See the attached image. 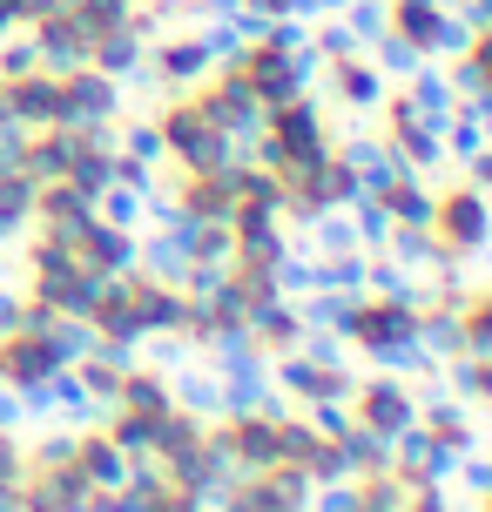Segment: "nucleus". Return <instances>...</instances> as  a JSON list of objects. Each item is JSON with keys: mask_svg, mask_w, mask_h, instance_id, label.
<instances>
[{"mask_svg": "<svg viewBox=\"0 0 492 512\" xmlns=\"http://www.w3.org/2000/svg\"><path fill=\"white\" fill-rule=\"evenodd\" d=\"M162 128V155L176 162L182 176H216V169H230V162H250V142H230L223 128L203 122V108L189 102V95H169V108L156 115Z\"/></svg>", "mask_w": 492, "mask_h": 512, "instance_id": "nucleus-1", "label": "nucleus"}, {"mask_svg": "<svg viewBox=\"0 0 492 512\" xmlns=\"http://www.w3.org/2000/svg\"><path fill=\"white\" fill-rule=\"evenodd\" d=\"M432 236H439L452 256H479V250L492 243V196H486V189H472V182H452V189H439Z\"/></svg>", "mask_w": 492, "mask_h": 512, "instance_id": "nucleus-2", "label": "nucleus"}, {"mask_svg": "<svg viewBox=\"0 0 492 512\" xmlns=\"http://www.w3.org/2000/svg\"><path fill=\"white\" fill-rule=\"evenodd\" d=\"M378 108H385V128H378V135L412 162V176H439V169H445V142H439V128L418 115L412 95H405V88H385V102H378Z\"/></svg>", "mask_w": 492, "mask_h": 512, "instance_id": "nucleus-3", "label": "nucleus"}, {"mask_svg": "<svg viewBox=\"0 0 492 512\" xmlns=\"http://www.w3.org/2000/svg\"><path fill=\"white\" fill-rule=\"evenodd\" d=\"M142 68H149V81H156L162 95H189V88H196L216 61H209L203 34H156V41H149V54H142Z\"/></svg>", "mask_w": 492, "mask_h": 512, "instance_id": "nucleus-4", "label": "nucleus"}, {"mask_svg": "<svg viewBox=\"0 0 492 512\" xmlns=\"http://www.w3.org/2000/svg\"><path fill=\"white\" fill-rule=\"evenodd\" d=\"M418 337V310H398L385 304V297H358V317H351V351H364L371 364H385L398 344H412Z\"/></svg>", "mask_w": 492, "mask_h": 512, "instance_id": "nucleus-5", "label": "nucleus"}, {"mask_svg": "<svg viewBox=\"0 0 492 512\" xmlns=\"http://www.w3.org/2000/svg\"><path fill=\"white\" fill-rule=\"evenodd\" d=\"M122 115V81L102 68H68L61 75V122L54 128H81V122H115Z\"/></svg>", "mask_w": 492, "mask_h": 512, "instance_id": "nucleus-6", "label": "nucleus"}, {"mask_svg": "<svg viewBox=\"0 0 492 512\" xmlns=\"http://www.w3.org/2000/svg\"><path fill=\"white\" fill-rule=\"evenodd\" d=\"M196 351L209 358L216 378H257V384H270V351L250 337V324H216Z\"/></svg>", "mask_w": 492, "mask_h": 512, "instance_id": "nucleus-7", "label": "nucleus"}, {"mask_svg": "<svg viewBox=\"0 0 492 512\" xmlns=\"http://www.w3.org/2000/svg\"><path fill=\"white\" fill-rule=\"evenodd\" d=\"M317 81H324V88H331V102L351 108V115H371V108L385 102V88H391V81L371 68V54H364V48L344 54V61H324V75H317Z\"/></svg>", "mask_w": 492, "mask_h": 512, "instance_id": "nucleus-8", "label": "nucleus"}, {"mask_svg": "<svg viewBox=\"0 0 492 512\" xmlns=\"http://www.w3.org/2000/svg\"><path fill=\"white\" fill-rule=\"evenodd\" d=\"M88 223H95V196H88V189H75L68 176L34 189V223H27V230H54V236H68V243H75Z\"/></svg>", "mask_w": 492, "mask_h": 512, "instance_id": "nucleus-9", "label": "nucleus"}, {"mask_svg": "<svg viewBox=\"0 0 492 512\" xmlns=\"http://www.w3.org/2000/svg\"><path fill=\"white\" fill-rule=\"evenodd\" d=\"M88 479H81L75 465H27L21 479V512H81L88 506Z\"/></svg>", "mask_w": 492, "mask_h": 512, "instance_id": "nucleus-10", "label": "nucleus"}, {"mask_svg": "<svg viewBox=\"0 0 492 512\" xmlns=\"http://www.w3.org/2000/svg\"><path fill=\"white\" fill-rule=\"evenodd\" d=\"M236 68L250 75V88H257V102H263V108H277V102H290V95H304V81H297V68H290V48H270V41H243Z\"/></svg>", "mask_w": 492, "mask_h": 512, "instance_id": "nucleus-11", "label": "nucleus"}, {"mask_svg": "<svg viewBox=\"0 0 492 512\" xmlns=\"http://www.w3.org/2000/svg\"><path fill=\"white\" fill-rule=\"evenodd\" d=\"M75 256H81V270H95V277H129L135 270V256H142V236L135 230H115V223H88V230L75 236Z\"/></svg>", "mask_w": 492, "mask_h": 512, "instance_id": "nucleus-12", "label": "nucleus"}, {"mask_svg": "<svg viewBox=\"0 0 492 512\" xmlns=\"http://www.w3.org/2000/svg\"><path fill=\"white\" fill-rule=\"evenodd\" d=\"M0 88H7V108H14L21 128H54L61 122V75H54V68H27V75L0 81Z\"/></svg>", "mask_w": 492, "mask_h": 512, "instance_id": "nucleus-13", "label": "nucleus"}, {"mask_svg": "<svg viewBox=\"0 0 492 512\" xmlns=\"http://www.w3.org/2000/svg\"><path fill=\"white\" fill-rule=\"evenodd\" d=\"M27 34H34V54H41V68H54V75H68V68H88V34L68 21V7L41 14V21L27 27Z\"/></svg>", "mask_w": 492, "mask_h": 512, "instance_id": "nucleus-14", "label": "nucleus"}, {"mask_svg": "<svg viewBox=\"0 0 492 512\" xmlns=\"http://www.w3.org/2000/svg\"><path fill=\"white\" fill-rule=\"evenodd\" d=\"M129 297H135V317H142V337L182 331V324H189V297H182V283H156V277H142V270H135Z\"/></svg>", "mask_w": 492, "mask_h": 512, "instance_id": "nucleus-15", "label": "nucleus"}, {"mask_svg": "<svg viewBox=\"0 0 492 512\" xmlns=\"http://www.w3.org/2000/svg\"><path fill=\"white\" fill-rule=\"evenodd\" d=\"M48 371H61V364H54V351H48L41 331H7L0 337V384L27 391V384H41Z\"/></svg>", "mask_w": 492, "mask_h": 512, "instance_id": "nucleus-16", "label": "nucleus"}, {"mask_svg": "<svg viewBox=\"0 0 492 512\" xmlns=\"http://www.w3.org/2000/svg\"><path fill=\"white\" fill-rule=\"evenodd\" d=\"M81 135L75 128H27V149H21V176L27 182H61L68 162H75Z\"/></svg>", "mask_w": 492, "mask_h": 512, "instance_id": "nucleus-17", "label": "nucleus"}, {"mask_svg": "<svg viewBox=\"0 0 492 512\" xmlns=\"http://www.w3.org/2000/svg\"><path fill=\"white\" fill-rule=\"evenodd\" d=\"M75 472H81L95 492H115L122 479H129V452H122V445H115L102 425H88V432L75 438Z\"/></svg>", "mask_w": 492, "mask_h": 512, "instance_id": "nucleus-18", "label": "nucleus"}, {"mask_svg": "<svg viewBox=\"0 0 492 512\" xmlns=\"http://www.w3.org/2000/svg\"><path fill=\"white\" fill-rule=\"evenodd\" d=\"M250 337L263 351H297L304 344V317H297V297H250Z\"/></svg>", "mask_w": 492, "mask_h": 512, "instance_id": "nucleus-19", "label": "nucleus"}, {"mask_svg": "<svg viewBox=\"0 0 492 512\" xmlns=\"http://www.w3.org/2000/svg\"><path fill=\"white\" fill-rule=\"evenodd\" d=\"M223 432H230V452H236V465H243V479L277 465V418L243 411V418H223Z\"/></svg>", "mask_w": 492, "mask_h": 512, "instance_id": "nucleus-20", "label": "nucleus"}, {"mask_svg": "<svg viewBox=\"0 0 492 512\" xmlns=\"http://www.w3.org/2000/svg\"><path fill=\"white\" fill-rule=\"evenodd\" d=\"M176 203L196 216V223H230L236 216V189H230V176L216 169V176H182L176 182Z\"/></svg>", "mask_w": 492, "mask_h": 512, "instance_id": "nucleus-21", "label": "nucleus"}, {"mask_svg": "<svg viewBox=\"0 0 492 512\" xmlns=\"http://www.w3.org/2000/svg\"><path fill=\"white\" fill-rule=\"evenodd\" d=\"M364 297H385V304H398V310H425L432 290H418L405 263H391V256H364Z\"/></svg>", "mask_w": 492, "mask_h": 512, "instance_id": "nucleus-22", "label": "nucleus"}, {"mask_svg": "<svg viewBox=\"0 0 492 512\" xmlns=\"http://www.w3.org/2000/svg\"><path fill=\"white\" fill-rule=\"evenodd\" d=\"M169 398H176V411H189V418H223V378H216V371L176 364V371H169Z\"/></svg>", "mask_w": 492, "mask_h": 512, "instance_id": "nucleus-23", "label": "nucleus"}, {"mask_svg": "<svg viewBox=\"0 0 492 512\" xmlns=\"http://www.w3.org/2000/svg\"><path fill=\"white\" fill-rule=\"evenodd\" d=\"M142 54H149V41H142L135 27H108L102 41L88 48V68H102V75L129 81V75H142Z\"/></svg>", "mask_w": 492, "mask_h": 512, "instance_id": "nucleus-24", "label": "nucleus"}, {"mask_svg": "<svg viewBox=\"0 0 492 512\" xmlns=\"http://www.w3.org/2000/svg\"><path fill=\"white\" fill-rule=\"evenodd\" d=\"M297 317H304V331H331V337H351V317H358V297H351V290H304V297H297Z\"/></svg>", "mask_w": 492, "mask_h": 512, "instance_id": "nucleus-25", "label": "nucleus"}, {"mask_svg": "<svg viewBox=\"0 0 492 512\" xmlns=\"http://www.w3.org/2000/svg\"><path fill=\"white\" fill-rule=\"evenodd\" d=\"M115 405L162 418V411L176 405V398H169V371H142V364H129V371H122V384H115Z\"/></svg>", "mask_w": 492, "mask_h": 512, "instance_id": "nucleus-26", "label": "nucleus"}, {"mask_svg": "<svg viewBox=\"0 0 492 512\" xmlns=\"http://www.w3.org/2000/svg\"><path fill=\"white\" fill-rule=\"evenodd\" d=\"M337 452H344V472H351V479H371V472H391V438L364 432L358 418H351V432L337 438Z\"/></svg>", "mask_w": 492, "mask_h": 512, "instance_id": "nucleus-27", "label": "nucleus"}, {"mask_svg": "<svg viewBox=\"0 0 492 512\" xmlns=\"http://www.w3.org/2000/svg\"><path fill=\"white\" fill-rule=\"evenodd\" d=\"M418 344H425V351H432L439 364L466 358V331H459V310H439V304H425V310H418Z\"/></svg>", "mask_w": 492, "mask_h": 512, "instance_id": "nucleus-28", "label": "nucleus"}, {"mask_svg": "<svg viewBox=\"0 0 492 512\" xmlns=\"http://www.w3.org/2000/svg\"><path fill=\"white\" fill-rule=\"evenodd\" d=\"M41 337H48V351H54V364H61V371H75V364L95 351V324H88V317H54Z\"/></svg>", "mask_w": 492, "mask_h": 512, "instance_id": "nucleus-29", "label": "nucleus"}, {"mask_svg": "<svg viewBox=\"0 0 492 512\" xmlns=\"http://www.w3.org/2000/svg\"><path fill=\"white\" fill-rule=\"evenodd\" d=\"M364 54H371V68H378L385 81H405V75L418 68V61H425V54H418L412 41H405V34H391V27L378 34V41H364Z\"/></svg>", "mask_w": 492, "mask_h": 512, "instance_id": "nucleus-30", "label": "nucleus"}, {"mask_svg": "<svg viewBox=\"0 0 492 512\" xmlns=\"http://www.w3.org/2000/svg\"><path fill=\"white\" fill-rule=\"evenodd\" d=\"M459 331H466V358L492 364V290H472V304L459 310Z\"/></svg>", "mask_w": 492, "mask_h": 512, "instance_id": "nucleus-31", "label": "nucleus"}, {"mask_svg": "<svg viewBox=\"0 0 492 512\" xmlns=\"http://www.w3.org/2000/svg\"><path fill=\"white\" fill-rule=\"evenodd\" d=\"M270 384L284 391V398H311V384H317V364L304 358V351H270Z\"/></svg>", "mask_w": 492, "mask_h": 512, "instance_id": "nucleus-32", "label": "nucleus"}, {"mask_svg": "<svg viewBox=\"0 0 492 512\" xmlns=\"http://www.w3.org/2000/svg\"><path fill=\"white\" fill-rule=\"evenodd\" d=\"M445 243L432 230H412V223H391V236H385V256L391 263H405V270H418V263H432Z\"/></svg>", "mask_w": 492, "mask_h": 512, "instance_id": "nucleus-33", "label": "nucleus"}, {"mask_svg": "<svg viewBox=\"0 0 492 512\" xmlns=\"http://www.w3.org/2000/svg\"><path fill=\"white\" fill-rule=\"evenodd\" d=\"M263 479H270V492H277V506L284 512H311V492H317V479L311 472H304V465H270V472H263Z\"/></svg>", "mask_w": 492, "mask_h": 512, "instance_id": "nucleus-34", "label": "nucleus"}, {"mask_svg": "<svg viewBox=\"0 0 492 512\" xmlns=\"http://www.w3.org/2000/svg\"><path fill=\"white\" fill-rule=\"evenodd\" d=\"M351 230H358V250L364 256H385V236H391V216L378 196H358L351 203Z\"/></svg>", "mask_w": 492, "mask_h": 512, "instance_id": "nucleus-35", "label": "nucleus"}, {"mask_svg": "<svg viewBox=\"0 0 492 512\" xmlns=\"http://www.w3.org/2000/svg\"><path fill=\"white\" fill-rule=\"evenodd\" d=\"M68 182H75V189H88V196H102L108 182H115V149H75Z\"/></svg>", "mask_w": 492, "mask_h": 512, "instance_id": "nucleus-36", "label": "nucleus"}, {"mask_svg": "<svg viewBox=\"0 0 492 512\" xmlns=\"http://www.w3.org/2000/svg\"><path fill=\"white\" fill-rule=\"evenodd\" d=\"M189 304H196V297H189ZM203 310L216 317V324H243V317H250V283H243V277H223L203 297Z\"/></svg>", "mask_w": 492, "mask_h": 512, "instance_id": "nucleus-37", "label": "nucleus"}, {"mask_svg": "<svg viewBox=\"0 0 492 512\" xmlns=\"http://www.w3.org/2000/svg\"><path fill=\"white\" fill-rule=\"evenodd\" d=\"M75 378H81V391H88L95 405H115V384H122V364H115V358H102V351H88V358L75 364Z\"/></svg>", "mask_w": 492, "mask_h": 512, "instance_id": "nucleus-38", "label": "nucleus"}, {"mask_svg": "<svg viewBox=\"0 0 492 512\" xmlns=\"http://www.w3.org/2000/svg\"><path fill=\"white\" fill-rule=\"evenodd\" d=\"M317 189H324V203H331V209H351L364 196V176L351 169V162H337V155H331V162L317 169Z\"/></svg>", "mask_w": 492, "mask_h": 512, "instance_id": "nucleus-39", "label": "nucleus"}, {"mask_svg": "<svg viewBox=\"0 0 492 512\" xmlns=\"http://www.w3.org/2000/svg\"><path fill=\"white\" fill-rule=\"evenodd\" d=\"M95 216H102V223H115V230H142V196H135V189H122V182H108L102 196H95Z\"/></svg>", "mask_w": 492, "mask_h": 512, "instance_id": "nucleus-40", "label": "nucleus"}, {"mask_svg": "<svg viewBox=\"0 0 492 512\" xmlns=\"http://www.w3.org/2000/svg\"><path fill=\"white\" fill-rule=\"evenodd\" d=\"M331 155H337V162H351V169L364 176V169H378V162L391 155V142L378 135V128H364V135H344V142H331Z\"/></svg>", "mask_w": 492, "mask_h": 512, "instance_id": "nucleus-41", "label": "nucleus"}, {"mask_svg": "<svg viewBox=\"0 0 492 512\" xmlns=\"http://www.w3.org/2000/svg\"><path fill=\"white\" fill-rule=\"evenodd\" d=\"M311 452H317L311 418H304V411H290V418H277V459H284V465H304Z\"/></svg>", "mask_w": 492, "mask_h": 512, "instance_id": "nucleus-42", "label": "nucleus"}, {"mask_svg": "<svg viewBox=\"0 0 492 512\" xmlns=\"http://www.w3.org/2000/svg\"><path fill=\"white\" fill-rule=\"evenodd\" d=\"M115 149L135 155V162H156V169L169 162V155H162V128L156 122H122V128H115Z\"/></svg>", "mask_w": 492, "mask_h": 512, "instance_id": "nucleus-43", "label": "nucleus"}, {"mask_svg": "<svg viewBox=\"0 0 492 512\" xmlns=\"http://www.w3.org/2000/svg\"><path fill=\"white\" fill-rule=\"evenodd\" d=\"M34 189H41V182H27L21 169H0V216H14V223H34Z\"/></svg>", "mask_w": 492, "mask_h": 512, "instance_id": "nucleus-44", "label": "nucleus"}, {"mask_svg": "<svg viewBox=\"0 0 492 512\" xmlns=\"http://www.w3.org/2000/svg\"><path fill=\"white\" fill-rule=\"evenodd\" d=\"M311 41H317V54L324 61H344V54H358L364 41L344 27V14H317V27H311Z\"/></svg>", "mask_w": 492, "mask_h": 512, "instance_id": "nucleus-45", "label": "nucleus"}, {"mask_svg": "<svg viewBox=\"0 0 492 512\" xmlns=\"http://www.w3.org/2000/svg\"><path fill=\"white\" fill-rule=\"evenodd\" d=\"M277 290H284V297L317 290V256L311 250H284V256H277Z\"/></svg>", "mask_w": 492, "mask_h": 512, "instance_id": "nucleus-46", "label": "nucleus"}, {"mask_svg": "<svg viewBox=\"0 0 492 512\" xmlns=\"http://www.w3.org/2000/svg\"><path fill=\"white\" fill-rule=\"evenodd\" d=\"M27 68H41V54H34V34L14 27V34H0V81L27 75Z\"/></svg>", "mask_w": 492, "mask_h": 512, "instance_id": "nucleus-47", "label": "nucleus"}, {"mask_svg": "<svg viewBox=\"0 0 492 512\" xmlns=\"http://www.w3.org/2000/svg\"><path fill=\"white\" fill-rule=\"evenodd\" d=\"M75 425H68V432H48L41 438V445H27V465H75Z\"/></svg>", "mask_w": 492, "mask_h": 512, "instance_id": "nucleus-48", "label": "nucleus"}, {"mask_svg": "<svg viewBox=\"0 0 492 512\" xmlns=\"http://www.w3.org/2000/svg\"><path fill=\"white\" fill-rule=\"evenodd\" d=\"M129 492H142V499H156V492H169V472H162V459H129V479H122Z\"/></svg>", "mask_w": 492, "mask_h": 512, "instance_id": "nucleus-49", "label": "nucleus"}, {"mask_svg": "<svg viewBox=\"0 0 492 512\" xmlns=\"http://www.w3.org/2000/svg\"><path fill=\"white\" fill-rule=\"evenodd\" d=\"M297 351H304L317 371H337V364H344V337H331V331H304V344H297Z\"/></svg>", "mask_w": 492, "mask_h": 512, "instance_id": "nucleus-50", "label": "nucleus"}, {"mask_svg": "<svg viewBox=\"0 0 492 512\" xmlns=\"http://www.w3.org/2000/svg\"><path fill=\"white\" fill-rule=\"evenodd\" d=\"M459 459H466V452H445L439 438H432V445H425V459H418V472H425L432 486H445V479H459Z\"/></svg>", "mask_w": 492, "mask_h": 512, "instance_id": "nucleus-51", "label": "nucleus"}, {"mask_svg": "<svg viewBox=\"0 0 492 512\" xmlns=\"http://www.w3.org/2000/svg\"><path fill=\"white\" fill-rule=\"evenodd\" d=\"M27 479V445L21 432H0V486H21Z\"/></svg>", "mask_w": 492, "mask_h": 512, "instance_id": "nucleus-52", "label": "nucleus"}, {"mask_svg": "<svg viewBox=\"0 0 492 512\" xmlns=\"http://www.w3.org/2000/svg\"><path fill=\"white\" fill-rule=\"evenodd\" d=\"M459 479H466L472 499H486V492H492V459H486V452H466V459H459Z\"/></svg>", "mask_w": 492, "mask_h": 512, "instance_id": "nucleus-53", "label": "nucleus"}, {"mask_svg": "<svg viewBox=\"0 0 492 512\" xmlns=\"http://www.w3.org/2000/svg\"><path fill=\"white\" fill-rule=\"evenodd\" d=\"M149 512H209V499H203V492L169 486V492H156V499H149Z\"/></svg>", "mask_w": 492, "mask_h": 512, "instance_id": "nucleus-54", "label": "nucleus"}, {"mask_svg": "<svg viewBox=\"0 0 492 512\" xmlns=\"http://www.w3.org/2000/svg\"><path fill=\"white\" fill-rule=\"evenodd\" d=\"M290 68H297V81H304V88H317V75H324V54H317V41H297V48H290Z\"/></svg>", "mask_w": 492, "mask_h": 512, "instance_id": "nucleus-55", "label": "nucleus"}, {"mask_svg": "<svg viewBox=\"0 0 492 512\" xmlns=\"http://www.w3.org/2000/svg\"><path fill=\"white\" fill-rule=\"evenodd\" d=\"M95 512H149V499L129 486H115V492H95Z\"/></svg>", "mask_w": 492, "mask_h": 512, "instance_id": "nucleus-56", "label": "nucleus"}, {"mask_svg": "<svg viewBox=\"0 0 492 512\" xmlns=\"http://www.w3.org/2000/svg\"><path fill=\"white\" fill-rule=\"evenodd\" d=\"M459 169H466V182H472V189H486V196H492V142H486L479 155H472V162H459Z\"/></svg>", "mask_w": 492, "mask_h": 512, "instance_id": "nucleus-57", "label": "nucleus"}, {"mask_svg": "<svg viewBox=\"0 0 492 512\" xmlns=\"http://www.w3.org/2000/svg\"><path fill=\"white\" fill-rule=\"evenodd\" d=\"M21 391H14V384H0V432H21Z\"/></svg>", "mask_w": 492, "mask_h": 512, "instance_id": "nucleus-58", "label": "nucleus"}, {"mask_svg": "<svg viewBox=\"0 0 492 512\" xmlns=\"http://www.w3.org/2000/svg\"><path fill=\"white\" fill-rule=\"evenodd\" d=\"M466 54L479 61V75H486V88H492V27H479V34H472V41H466Z\"/></svg>", "mask_w": 492, "mask_h": 512, "instance_id": "nucleus-59", "label": "nucleus"}, {"mask_svg": "<svg viewBox=\"0 0 492 512\" xmlns=\"http://www.w3.org/2000/svg\"><path fill=\"white\" fill-rule=\"evenodd\" d=\"M0 512H21V486H0Z\"/></svg>", "mask_w": 492, "mask_h": 512, "instance_id": "nucleus-60", "label": "nucleus"}, {"mask_svg": "<svg viewBox=\"0 0 492 512\" xmlns=\"http://www.w3.org/2000/svg\"><path fill=\"white\" fill-rule=\"evenodd\" d=\"M7 122H14V108H7V88H0V128H7Z\"/></svg>", "mask_w": 492, "mask_h": 512, "instance_id": "nucleus-61", "label": "nucleus"}, {"mask_svg": "<svg viewBox=\"0 0 492 512\" xmlns=\"http://www.w3.org/2000/svg\"><path fill=\"white\" fill-rule=\"evenodd\" d=\"M479 512H492V492H486V499H479Z\"/></svg>", "mask_w": 492, "mask_h": 512, "instance_id": "nucleus-62", "label": "nucleus"}, {"mask_svg": "<svg viewBox=\"0 0 492 512\" xmlns=\"http://www.w3.org/2000/svg\"><path fill=\"white\" fill-rule=\"evenodd\" d=\"M0 337H7V324H0Z\"/></svg>", "mask_w": 492, "mask_h": 512, "instance_id": "nucleus-63", "label": "nucleus"}]
</instances>
